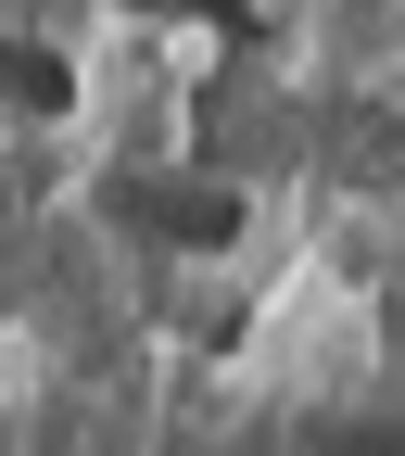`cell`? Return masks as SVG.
Masks as SVG:
<instances>
[{"label": "cell", "mask_w": 405, "mask_h": 456, "mask_svg": "<svg viewBox=\"0 0 405 456\" xmlns=\"http://www.w3.org/2000/svg\"><path fill=\"white\" fill-rule=\"evenodd\" d=\"M89 89H77V64L51 38H26V26H0V114H26V127H64Z\"/></svg>", "instance_id": "2"}, {"label": "cell", "mask_w": 405, "mask_h": 456, "mask_svg": "<svg viewBox=\"0 0 405 456\" xmlns=\"http://www.w3.org/2000/svg\"><path fill=\"white\" fill-rule=\"evenodd\" d=\"M127 26H165V38H241L254 0H114Z\"/></svg>", "instance_id": "4"}, {"label": "cell", "mask_w": 405, "mask_h": 456, "mask_svg": "<svg viewBox=\"0 0 405 456\" xmlns=\"http://www.w3.org/2000/svg\"><path fill=\"white\" fill-rule=\"evenodd\" d=\"M317 51H329V64L405 77V0H329V13H317Z\"/></svg>", "instance_id": "3"}, {"label": "cell", "mask_w": 405, "mask_h": 456, "mask_svg": "<svg viewBox=\"0 0 405 456\" xmlns=\"http://www.w3.org/2000/svg\"><path fill=\"white\" fill-rule=\"evenodd\" d=\"M114 203H127V228H140V241H165V254H228V241H241V228H254V203H241V178H127V191H114Z\"/></svg>", "instance_id": "1"}, {"label": "cell", "mask_w": 405, "mask_h": 456, "mask_svg": "<svg viewBox=\"0 0 405 456\" xmlns=\"http://www.w3.org/2000/svg\"><path fill=\"white\" fill-rule=\"evenodd\" d=\"M393 114H405V77H393Z\"/></svg>", "instance_id": "6"}, {"label": "cell", "mask_w": 405, "mask_h": 456, "mask_svg": "<svg viewBox=\"0 0 405 456\" xmlns=\"http://www.w3.org/2000/svg\"><path fill=\"white\" fill-rule=\"evenodd\" d=\"M304 456H405V419H304Z\"/></svg>", "instance_id": "5"}]
</instances>
